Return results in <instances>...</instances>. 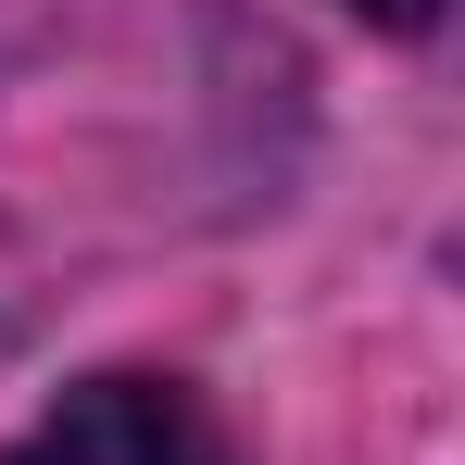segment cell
Returning <instances> with one entry per match:
<instances>
[{
  "label": "cell",
  "instance_id": "1",
  "mask_svg": "<svg viewBox=\"0 0 465 465\" xmlns=\"http://www.w3.org/2000/svg\"><path fill=\"white\" fill-rule=\"evenodd\" d=\"M0 465H239V440L214 428V402L176 390V378H88Z\"/></svg>",
  "mask_w": 465,
  "mask_h": 465
},
{
  "label": "cell",
  "instance_id": "2",
  "mask_svg": "<svg viewBox=\"0 0 465 465\" xmlns=\"http://www.w3.org/2000/svg\"><path fill=\"white\" fill-rule=\"evenodd\" d=\"M352 13H378V25H440V0H352Z\"/></svg>",
  "mask_w": 465,
  "mask_h": 465
}]
</instances>
